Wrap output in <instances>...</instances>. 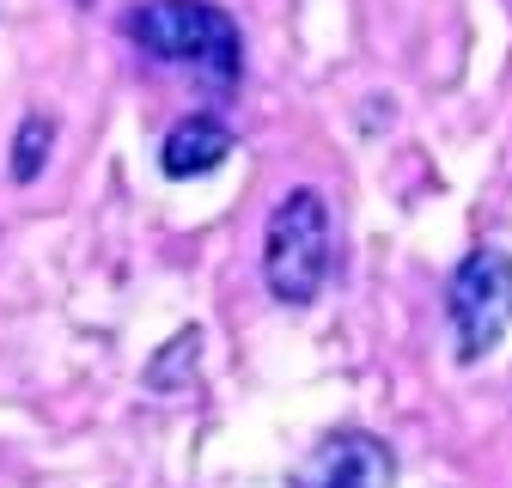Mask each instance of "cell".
Masks as SVG:
<instances>
[{"mask_svg": "<svg viewBox=\"0 0 512 488\" xmlns=\"http://www.w3.org/2000/svg\"><path fill=\"white\" fill-rule=\"evenodd\" d=\"M324 275H330V208L317 190H287L269 214L263 281L281 305H305L317 299Z\"/></svg>", "mask_w": 512, "mask_h": 488, "instance_id": "1", "label": "cell"}, {"mask_svg": "<svg viewBox=\"0 0 512 488\" xmlns=\"http://www.w3.org/2000/svg\"><path fill=\"white\" fill-rule=\"evenodd\" d=\"M128 31L159 61H196L220 86L238 80V25L208 0H147L128 13Z\"/></svg>", "mask_w": 512, "mask_h": 488, "instance_id": "2", "label": "cell"}, {"mask_svg": "<svg viewBox=\"0 0 512 488\" xmlns=\"http://www.w3.org/2000/svg\"><path fill=\"white\" fill-rule=\"evenodd\" d=\"M445 305H452L458 360H482L512 324V257L506 251H470L452 275Z\"/></svg>", "mask_w": 512, "mask_h": 488, "instance_id": "3", "label": "cell"}, {"mask_svg": "<svg viewBox=\"0 0 512 488\" xmlns=\"http://www.w3.org/2000/svg\"><path fill=\"white\" fill-rule=\"evenodd\" d=\"M397 482V458L378 434L360 427H336L311 446V458L299 464V488H391Z\"/></svg>", "mask_w": 512, "mask_h": 488, "instance_id": "4", "label": "cell"}, {"mask_svg": "<svg viewBox=\"0 0 512 488\" xmlns=\"http://www.w3.org/2000/svg\"><path fill=\"white\" fill-rule=\"evenodd\" d=\"M226 153H232V135L220 129L214 116H183L177 129L165 135V147H159V165H165V177H202Z\"/></svg>", "mask_w": 512, "mask_h": 488, "instance_id": "5", "label": "cell"}, {"mask_svg": "<svg viewBox=\"0 0 512 488\" xmlns=\"http://www.w3.org/2000/svg\"><path fill=\"white\" fill-rule=\"evenodd\" d=\"M49 147H55V122H49V116H25V122H19V141H13V177L31 183V177L43 171Z\"/></svg>", "mask_w": 512, "mask_h": 488, "instance_id": "6", "label": "cell"}]
</instances>
